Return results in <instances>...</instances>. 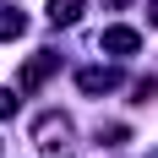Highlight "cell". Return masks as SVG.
<instances>
[{
    "label": "cell",
    "mask_w": 158,
    "mask_h": 158,
    "mask_svg": "<svg viewBox=\"0 0 158 158\" xmlns=\"http://www.w3.org/2000/svg\"><path fill=\"white\" fill-rule=\"evenodd\" d=\"M55 71V55H38V60H27L22 65V77H16V87H38V82Z\"/></svg>",
    "instance_id": "1"
},
{
    "label": "cell",
    "mask_w": 158,
    "mask_h": 158,
    "mask_svg": "<svg viewBox=\"0 0 158 158\" xmlns=\"http://www.w3.org/2000/svg\"><path fill=\"white\" fill-rule=\"evenodd\" d=\"M136 44H142V38H136L131 27H109V33H104V49H114V55H131Z\"/></svg>",
    "instance_id": "2"
},
{
    "label": "cell",
    "mask_w": 158,
    "mask_h": 158,
    "mask_svg": "<svg viewBox=\"0 0 158 158\" xmlns=\"http://www.w3.org/2000/svg\"><path fill=\"white\" fill-rule=\"evenodd\" d=\"M114 82H120L114 71H82V87H87V93H109Z\"/></svg>",
    "instance_id": "3"
},
{
    "label": "cell",
    "mask_w": 158,
    "mask_h": 158,
    "mask_svg": "<svg viewBox=\"0 0 158 158\" xmlns=\"http://www.w3.org/2000/svg\"><path fill=\"white\" fill-rule=\"evenodd\" d=\"M22 27H27L22 11H0V38H22Z\"/></svg>",
    "instance_id": "4"
},
{
    "label": "cell",
    "mask_w": 158,
    "mask_h": 158,
    "mask_svg": "<svg viewBox=\"0 0 158 158\" xmlns=\"http://www.w3.org/2000/svg\"><path fill=\"white\" fill-rule=\"evenodd\" d=\"M49 16H55V22H77V16H82V0H49Z\"/></svg>",
    "instance_id": "5"
},
{
    "label": "cell",
    "mask_w": 158,
    "mask_h": 158,
    "mask_svg": "<svg viewBox=\"0 0 158 158\" xmlns=\"http://www.w3.org/2000/svg\"><path fill=\"white\" fill-rule=\"evenodd\" d=\"M11 109H16V98H11V93H0V114H11Z\"/></svg>",
    "instance_id": "6"
},
{
    "label": "cell",
    "mask_w": 158,
    "mask_h": 158,
    "mask_svg": "<svg viewBox=\"0 0 158 158\" xmlns=\"http://www.w3.org/2000/svg\"><path fill=\"white\" fill-rule=\"evenodd\" d=\"M153 22H158V0H153Z\"/></svg>",
    "instance_id": "7"
}]
</instances>
